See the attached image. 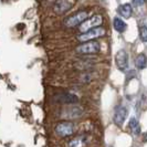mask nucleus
<instances>
[{"mask_svg":"<svg viewBox=\"0 0 147 147\" xmlns=\"http://www.w3.org/2000/svg\"><path fill=\"white\" fill-rule=\"evenodd\" d=\"M134 2H135V5H137V6H143L144 2H145V0H134Z\"/></svg>","mask_w":147,"mask_h":147,"instance_id":"nucleus-17","label":"nucleus"},{"mask_svg":"<svg viewBox=\"0 0 147 147\" xmlns=\"http://www.w3.org/2000/svg\"><path fill=\"white\" fill-rule=\"evenodd\" d=\"M101 50V45L98 42H95L93 40L86 41L85 43H82L81 45H79L75 51L80 54H95Z\"/></svg>","mask_w":147,"mask_h":147,"instance_id":"nucleus-2","label":"nucleus"},{"mask_svg":"<svg viewBox=\"0 0 147 147\" xmlns=\"http://www.w3.org/2000/svg\"><path fill=\"white\" fill-rule=\"evenodd\" d=\"M126 117H127V110L124 106H121V105L117 106L114 111V116H113L115 124L118 126H122L124 124Z\"/></svg>","mask_w":147,"mask_h":147,"instance_id":"nucleus-9","label":"nucleus"},{"mask_svg":"<svg viewBox=\"0 0 147 147\" xmlns=\"http://www.w3.org/2000/svg\"><path fill=\"white\" fill-rule=\"evenodd\" d=\"M57 100L62 104H75L78 103L79 97L72 93H63L57 95Z\"/></svg>","mask_w":147,"mask_h":147,"instance_id":"nucleus-10","label":"nucleus"},{"mask_svg":"<svg viewBox=\"0 0 147 147\" xmlns=\"http://www.w3.org/2000/svg\"><path fill=\"white\" fill-rule=\"evenodd\" d=\"M83 145H84V142L82 138H75L69 143V146H83Z\"/></svg>","mask_w":147,"mask_h":147,"instance_id":"nucleus-16","label":"nucleus"},{"mask_svg":"<svg viewBox=\"0 0 147 147\" xmlns=\"http://www.w3.org/2000/svg\"><path fill=\"white\" fill-rule=\"evenodd\" d=\"M135 65L138 70H144L147 65V57L145 54L140 53L137 55V58L135 60Z\"/></svg>","mask_w":147,"mask_h":147,"instance_id":"nucleus-13","label":"nucleus"},{"mask_svg":"<svg viewBox=\"0 0 147 147\" xmlns=\"http://www.w3.org/2000/svg\"><path fill=\"white\" fill-rule=\"evenodd\" d=\"M82 115H83V110L80 106L71 105V106H67L62 111L61 117L65 118V119H75V118L81 117Z\"/></svg>","mask_w":147,"mask_h":147,"instance_id":"nucleus-4","label":"nucleus"},{"mask_svg":"<svg viewBox=\"0 0 147 147\" xmlns=\"http://www.w3.org/2000/svg\"><path fill=\"white\" fill-rule=\"evenodd\" d=\"M55 133L61 137H67L74 134V124L71 122H62L55 127Z\"/></svg>","mask_w":147,"mask_h":147,"instance_id":"nucleus-5","label":"nucleus"},{"mask_svg":"<svg viewBox=\"0 0 147 147\" xmlns=\"http://www.w3.org/2000/svg\"><path fill=\"white\" fill-rule=\"evenodd\" d=\"M72 5H73V0H55L53 10L54 12L62 15V13H65L66 11H69L72 7Z\"/></svg>","mask_w":147,"mask_h":147,"instance_id":"nucleus-8","label":"nucleus"},{"mask_svg":"<svg viewBox=\"0 0 147 147\" xmlns=\"http://www.w3.org/2000/svg\"><path fill=\"white\" fill-rule=\"evenodd\" d=\"M105 34V30L102 27H95V28H92V29L88 30L85 32H82L81 34L78 37L79 41L81 42H86L90 40H94L96 38L103 37Z\"/></svg>","mask_w":147,"mask_h":147,"instance_id":"nucleus-1","label":"nucleus"},{"mask_svg":"<svg viewBox=\"0 0 147 147\" xmlns=\"http://www.w3.org/2000/svg\"><path fill=\"white\" fill-rule=\"evenodd\" d=\"M88 19V12L86 11H79L76 13L69 17L64 21V24L69 28H74L76 26H80L82 22Z\"/></svg>","mask_w":147,"mask_h":147,"instance_id":"nucleus-3","label":"nucleus"},{"mask_svg":"<svg viewBox=\"0 0 147 147\" xmlns=\"http://www.w3.org/2000/svg\"><path fill=\"white\" fill-rule=\"evenodd\" d=\"M49 1H55V0H49Z\"/></svg>","mask_w":147,"mask_h":147,"instance_id":"nucleus-18","label":"nucleus"},{"mask_svg":"<svg viewBox=\"0 0 147 147\" xmlns=\"http://www.w3.org/2000/svg\"><path fill=\"white\" fill-rule=\"evenodd\" d=\"M128 126H129V128H131V131L133 132V134L137 135V134L140 133V124H138V121L135 117H131Z\"/></svg>","mask_w":147,"mask_h":147,"instance_id":"nucleus-14","label":"nucleus"},{"mask_svg":"<svg viewBox=\"0 0 147 147\" xmlns=\"http://www.w3.org/2000/svg\"><path fill=\"white\" fill-rule=\"evenodd\" d=\"M118 12H119V15L122 16V17H124V18H129L133 13L132 5H129V3H124V5L119 6Z\"/></svg>","mask_w":147,"mask_h":147,"instance_id":"nucleus-11","label":"nucleus"},{"mask_svg":"<svg viewBox=\"0 0 147 147\" xmlns=\"http://www.w3.org/2000/svg\"><path fill=\"white\" fill-rule=\"evenodd\" d=\"M113 27L117 32H124L126 30V23L124 20H122L121 18L115 17L113 20Z\"/></svg>","mask_w":147,"mask_h":147,"instance_id":"nucleus-12","label":"nucleus"},{"mask_svg":"<svg viewBox=\"0 0 147 147\" xmlns=\"http://www.w3.org/2000/svg\"><path fill=\"white\" fill-rule=\"evenodd\" d=\"M140 38L143 42H147V27L140 26Z\"/></svg>","mask_w":147,"mask_h":147,"instance_id":"nucleus-15","label":"nucleus"},{"mask_svg":"<svg viewBox=\"0 0 147 147\" xmlns=\"http://www.w3.org/2000/svg\"><path fill=\"white\" fill-rule=\"evenodd\" d=\"M103 22V19L101 16H94L90 19H86L85 21H83L80 24V31L81 32H85L88 30L92 29V28H95V27H100Z\"/></svg>","mask_w":147,"mask_h":147,"instance_id":"nucleus-6","label":"nucleus"},{"mask_svg":"<svg viewBox=\"0 0 147 147\" xmlns=\"http://www.w3.org/2000/svg\"><path fill=\"white\" fill-rule=\"evenodd\" d=\"M115 63L117 67L122 71V72H125L126 70L128 69V55H127V52L125 50H119L115 55Z\"/></svg>","mask_w":147,"mask_h":147,"instance_id":"nucleus-7","label":"nucleus"}]
</instances>
